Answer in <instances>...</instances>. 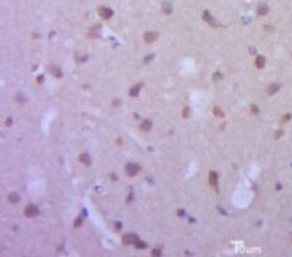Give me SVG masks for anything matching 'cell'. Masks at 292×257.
<instances>
[{"mask_svg":"<svg viewBox=\"0 0 292 257\" xmlns=\"http://www.w3.org/2000/svg\"><path fill=\"white\" fill-rule=\"evenodd\" d=\"M265 58L262 56H258L256 59V65L258 68L263 67L265 65Z\"/></svg>","mask_w":292,"mask_h":257,"instance_id":"cell-13","label":"cell"},{"mask_svg":"<svg viewBox=\"0 0 292 257\" xmlns=\"http://www.w3.org/2000/svg\"><path fill=\"white\" fill-rule=\"evenodd\" d=\"M195 221H196V220H195V219H193V218H190V219H189V221L191 223L195 222Z\"/></svg>","mask_w":292,"mask_h":257,"instance_id":"cell-22","label":"cell"},{"mask_svg":"<svg viewBox=\"0 0 292 257\" xmlns=\"http://www.w3.org/2000/svg\"><path fill=\"white\" fill-rule=\"evenodd\" d=\"M151 255L153 257H160L161 256V251L159 249H154L152 251Z\"/></svg>","mask_w":292,"mask_h":257,"instance_id":"cell-17","label":"cell"},{"mask_svg":"<svg viewBox=\"0 0 292 257\" xmlns=\"http://www.w3.org/2000/svg\"><path fill=\"white\" fill-rule=\"evenodd\" d=\"M135 246L136 248H139V249H143V248H147V245L146 244L145 242H142V241H139L136 245H135Z\"/></svg>","mask_w":292,"mask_h":257,"instance_id":"cell-15","label":"cell"},{"mask_svg":"<svg viewBox=\"0 0 292 257\" xmlns=\"http://www.w3.org/2000/svg\"><path fill=\"white\" fill-rule=\"evenodd\" d=\"M39 213V210L38 208L33 204H29L27 205L24 210L25 215L29 218H33L37 216Z\"/></svg>","mask_w":292,"mask_h":257,"instance_id":"cell-2","label":"cell"},{"mask_svg":"<svg viewBox=\"0 0 292 257\" xmlns=\"http://www.w3.org/2000/svg\"><path fill=\"white\" fill-rule=\"evenodd\" d=\"M79 160L80 162L84 163L86 165H90L91 163V159L90 156L87 153L81 154L79 157Z\"/></svg>","mask_w":292,"mask_h":257,"instance_id":"cell-8","label":"cell"},{"mask_svg":"<svg viewBox=\"0 0 292 257\" xmlns=\"http://www.w3.org/2000/svg\"><path fill=\"white\" fill-rule=\"evenodd\" d=\"M99 14L104 19H110L114 14L113 11L110 8L106 7H101L99 9Z\"/></svg>","mask_w":292,"mask_h":257,"instance_id":"cell-4","label":"cell"},{"mask_svg":"<svg viewBox=\"0 0 292 257\" xmlns=\"http://www.w3.org/2000/svg\"><path fill=\"white\" fill-rule=\"evenodd\" d=\"M158 38V34L155 32H147L144 35V40L148 43H151Z\"/></svg>","mask_w":292,"mask_h":257,"instance_id":"cell-7","label":"cell"},{"mask_svg":"<svg viewBox=\"0 0 292 257\" xmlns=\"http://www.w3.org/2000/svg\"><path fill=\"white\" fill-rule=\"evenodd\" d=\"M218 210L220 211V213H221L222 214H224V215H225V214H226V211H224V210L223 209H222L221 208H219V207H218Z\"/></svg>","mask_w":292,"mask_h":257,"instance_id":"cell-21","label":"cell"},{"mask_svg":"<svg viewBox=\"0 0 292 257\" xmlns=\"http://www.w3.org/2000/svg\"><path fill=\"white\" fill-rule=\"evenodd\" d=\"M82 222H83V217H82L81 216H79L77 219H76V221L74 222L75 227H76V228L79 227L82 225Z\"/></svg>","mask_w":292,"mask_h":257,"instance_id":"cell-16","label":"cell"},{"mask_svg":"<svg viewBox=\"0 0 292 257\" xmlns=\"http://www.w3.org/2000/svg\"><path fill=\"white\" fill-rule=\"evenodd\" d=\"M139 237L134 233L125 234L122 237V241L125 245H136L139 241Z\"/></svg>","mask_w":292,"mask_h":257,"instance_id":"cell-1","label":"cell"},{"mask_svg":"<svg viewBox=\"0 0 292 257\" xmlns=\"http://www.w3.org/2000/svg\"><path fill=\"white\" fill-rule=\"evenodd\" d=\"M268 11V8L266 6H263L258 8L257 10V13L260 16H264L265 15Z\"/></svg>","mask_w":292,"mask_h":257,"instance_id":"cell-14","label":"cell"},{"mask_svg":"<svg viewBox=\"0 0 292 257\" xmlns=\"http://www.w3.org/2000/svg\"><path fill=\"white\" fill-rule=\"evenodd\" d=\"M152 59V55H150V56H147V57L146 58L145 61L147 62H148L150 61Z\"/></svg>","mask_w":292,"mask_h":257,"instance_id":"cell-20","label":"cell"},{"mask_svg":"<svg viewBox=\"0 0 292 257\" xmlns=\"http://www.w3.org/2000/svg\"><path fill=\"white\" fill-rule=\"evenodd\" d=\"M115 226H116V229L117 230H121L122 229V223L120 222H117L115 224Z\"/></svg>","mask_w":292,"mask_h":257,"instance_id":"cell-19","label":"cell"},{"mask_svg":"<svg viewBox=\"0 0 292 257\" xmlns=\"http://www.w3.org/2000/svg\"><path fill=\"white\" fill-rule=\"evenodd\" d=\"M141 85H138L134 86L131 89V90L130 91V95L132 96H136L138 95L140 90H141Z\"/></svg>","mask_w":292,"mask_h":257,"instance_id":"cell-11","label":"cell"},{"mask_svg":"<svg viewBox=\"0 0 292 257\" xmlns=\"http://www.w3.org/2000/svg\"><path fill=\"white\" fill-rule=\"evenodd\" d=\"M152 127V123L150 120H145L141 125V130L144 131H149Z\"/></svg>","mask_w":292,"mask_h":257,"instance_id":"cell-12","label":"cell"},{"mask_svg":"<svg viewBox=\"0 0 292 257\" xmlns=\"http://www.w3.org/2000/svg\"><path fill=\"white\" fill-rule=\"evenodd\" d=\"M9 200L13 204H16L19 202L20 201V197L19 194L17 193H12L9 196Z\"/></svg>","mask_w":292,"mask_h":257,"instance_id":"cell-10","label":"cell"},{"mask_svg":"<svg viewBox=\"0 0 292 257\" xmlns=\"http://www.w3.org/2000/svg\"><path fill=\"white\" fill-rule=\"evenodd\" d=\"M163 10L166 14H170L172 11V5L168 1L164 2L163 4Z\"/></svg>","mask_w":292,"mask_h":257,"instance_id":"cell-9","label":"cell"},{"mask_svg":"<svg viewBox=\"0 0 292 257\" xmlns=\"http://www.w3.org/2000/svg\"><path fill=\"white\" fill-rule=\"evenodd\" d=\"M185 211L183 209H180L178 210V215L179 216V217H184V215H185Z\"/></svg>","mask_w":292,"mask_h":257,"instance_id":"cell-18","label":"cell"},{"mask_svg":"<svg viewBox=\"0 0 292 257\" xmlns=\"http://www.w3.org/2000/svg\"><path fill=\"white\" fill-rule=\"evenodd\" d=\"M203 18L204 21L208 22L209 24H211L213 26H217V23L216 22L215 19L213 18V17L211 15L209 12L208 10H206L203 16Z\"/></svg>","mask_w":292,"mask_h":257,"instance_id":"cell-6","label":"cell"},{"mask_svg":"<svg viewBox=\"0 0 292 257\" xmlns=\"http://www.w3.org/2000/svg\"><path fill=\"white\" fill-rule=\"evenodd\" d=\"M217 182H218L217 173L215 172H211L209 175V183L210 185L215 189H217Z\"/></svg>","mask_w":292,"mask_h":257,"instance_id":"cell-5","label":"cell"},{"mask_svg":"<svg viewBox=\"0 0 292 257\" xmlns=\"http://www.w3.org/2000/svg\"><path fill=\"white\" fill-rule=\"evenodd\" d=\"M126 170L127 174L130 177H134L138 174L140 170V167L136 164L129 163L126 165Z\"/></svg>","mask_w":292,"mask_h":257,"instance_id":"cell-3","label":"cell"}]
</instances>
